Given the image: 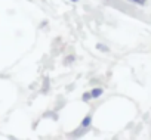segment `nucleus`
Wrapping results in <instances>:
<instances>
[{"label":"nucleus","instance_id":"1","mask_svg":"<svg viewBox=\"0 0 151 140\" xmlns=\"http://www.w3.org/2000/svg\"><path fill=\"white\" fill-rule=\"evenodd\" d=\"M133 2H136L139 5H145V0H133Z\"/></svg>","mask_w":151,"mask_h":140}]
</instances>
